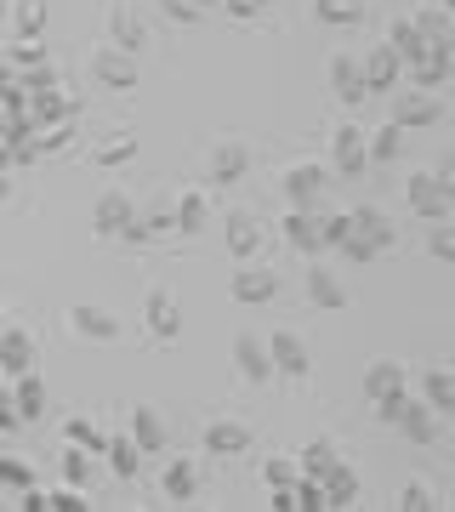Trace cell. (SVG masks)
<instances>
[{
	"label": "cell",
	"instance_id": "cell-36",
	"mask_svg": "<svg viewBox=\"0 0 455 512\" xmlns=\"http://www.w3.org/2000/svg\"><path fill=\"white\" fill-rule=\"evenodd\" d=\"M63 433H69V444H86L91 456H109V444H114V439H103V427H91L86 416H74Z\"/></svg>",
	"mask_w": 455,
	"mask_h": 512
},
{
	"label": "cell",
	"instance_id": "cell-1",
	"mask_svg": "<svg viewBox=\"0 0 455 512\" xmlns=\"http://www.w3.org/2000/svg\"><path fill=\"white\" fill-rule=\"evenodd\" d=\"M404 194H410V211L427 217V222H444V217H450V205H455L450 194H444V183H438V171H416Z\"/></svg>",
	"mask_w": 455,
	"mask_h": 512
},
{
	"label": "cell",
	"instance_id": "cell-5",
	"mask_svg": "<svg viewBox=\"0 0 455 512\" xmlns=\"http://www.w3.org/2000/svg\"><path fill=\"white\" fill-rule=\"evenodd\" d=\"M69 325H74V336H86V342H114V336H120V319H114L109 308H91V302H74Z\"/></svg>",
	"mask_w": 455,
	"mask_h": 512
},
{
	"label": "cell",
	"instance_id": "cell-39",
	"mask_svg": "<svg viewBox=\"0 0 455 512\" xmlns=\"http://www.w3.org/2000/svg\"><path fill=\"white\" fill-rule=\"evenodd\" d=\"M12 29H18V40H35L40 29H46V6H40V0H18V18H12Z\"/></svg>",
	"mask_w": 455,
	"mask_h": 512
},
{
	"label": "cell",
	"instance_id": "cell-15",
	"mask_svg": "<svg viewBox=\"0 0 455 512\" xmlns=\"http://www.w3.org/2000/svg\"><path fill=\"white\" fill-rule=\"evenodd\" d=\"M205 450H211V456H245V450H251V427H239V421H211V427H205Z\"/></svg>",
	"mask_w": 455,
	"mask_h": 512
},
{
	"label": "cell",
	"instance_id": "cell-44",
	"mask_svg": "<svg viewBox=\"0 0 455 512\" xmlns=\"http://www.w3.org/2000/svg\"><path fill=\"white\" fill-rule=\"evenodd\" d=\"M0 478H6V490H35V473H29V467H23V461L18 456H6V461H0Z\"/></svg>",
	"mask_w": 455,
	"mask_h": 512
},
{
	"label": "cell",
	"instance_id": "cell-37",
	"mask_svg": "<svg viewBox=\"0 0 455 512\" xmlns=\"http://www.w3.org/2000/svg\"><path fill=\"white\" fill-rule=\"evenodd\" d=\"M131 154H137V137H131V131H114L109 143H97V154H91V160H97V165H126Z\"/></svg>",
	"mask_w": 455,
	"mask_h": 512
},
{
	"label": "cell",
	"instance_id": "cell-14",
	"mask_svg": "<svg viewBox=\"0 0 455 512\" xmlns=\"http://www.w3.org/2000/svg\"><path fill=\"white\" fill-rule=\"evenodd\" d=\"M131 222H137V211H131L126 194H103L97 211H91V228H97V234H126Z\"/></svg>",
	"mask_w": 455,
	"mask_h": 512
},
{
	"label": "cell",
	"instance_id": "cell-53",
	"mask_svg": "<svg viewBox=\"0 0 455 512\" xmlns=\"http://www.w3.org/2000/svg\"><path fill=\"white\" fill-rule=\"evenodd\" d=\"M342 251H347V256H353V262H370V256L382 251V245H376V239H364V234H359V228H353V239H347Z\"/></svg>",
	"mask_w": 455,
	"mask_h": 512
},
{
	"label": "cell",
	"instance_id": "cell-48",
	"mask_svg": "<svg viewBox=\"0 0 455 512\" xmlns=\"http://www.w3.org/2000/svg\"><path fill=\"white\" fill-rule=\"evenodd\" d=\"M404 410H410V393H387V399H376V416L382 421H393V427H399V416Z\"/></svg>",
	"mask_w": 455,
	"mask_h": 512
},
{
	"label": "cell",
	"instance_id": "cell-55",
	"mask_svg": "<svg viewBox=\"0 0 455 512\" xmlns=\"http://www.w3.org/2000/svg\"><path fill=\"white\" fill-rule=\"evenodd\" d=\"M228 12L234 18H256V12H268V0H228Z\"/></svg>",
	"mask_w": 455,
	"mask_h": 512
},
{
	"label": "cell",
	"instance_id": "cell-18",
	"mask_svg": "<svg viewBox=\"0 0 455 512\" xmlns=\"http://www.w3.org/2000/svg\"><path fill=\"white\" fill-rule=\"evenodd\" d=\"M74 109H80V103H74V97H63V92H35V126L40 131H52V126H69L74 120Z\"/></svg>",
	"mask_w": 455,
	"mask_h": 512
},
{
	"label": "cell",
	"instance_id": "cell-40",
	"mask_svg": "<svg viewBox=\"0 0 455 512\" xmlns=\"http://www.w3.org/2000/svg\"><path fill=\"white\" fill-rule=\"evenodd\" d=\"M416 23H421V35H427V40H450L455 35V18L444 12V6H427Z\"/></svg>",
	"mask_w": 455,
	"mask_h": 512
},
{
	"label": "cell",
	"instance_id": "cell-11",
	"mask_svg": "<svg viewBox=\"0 0 455 512\" xmlns=\"http://www.w3.org/2000/svg\"><path fill=\"white\" fill-rule=\"evenodd\" d=\"M387 393H410V376H404V365H393V359H376V365L364 370V399L376 404V399H387Z\"/></svg>",
	"mask_w": 455,
	"mask_h": 512
},
{
	"label": "cell",
	"instance_id": "cell-21",
	"mask_svg": "<svg viewBox=\"0 0 455 512\" xmlns=\"http://www.w3.org/2000/svg\"><path fill=\"white\" fill-rule=\"evenodd\" d=\"M399 433H404V439H416V444H433V439H438L433 404H427V399H410V410L399 416Z\"/></svg>",
	"mask_w": 455,
	"mask_h": 512
},
{
	"label": "cell",
	"instance_id": "cell-8",
	"mask_svg": "<svg viewBox=\"0 0 455 512\" xmlns=\"http://www.w3.org/2000/svg\"><path fill=\"white\" fill-rule=\"evenodd\" d=\"M273 365H279V376H291V382H302L313 370V359H308V348H302V336H291V330H273Z\"/></svg>",
	"mask_w": 455,
	"mask_h": 512
},
{
	"label": "cell",
	"instance_id": "cell-52",
	"mask_svg": "<svg viewBox=\"0 0 455 512\" xmlns=\"http://www.w3.org/2000/svg\"><path fill=\"white\" fill-rule=\"evenodd\" d=\"M427 245H433L438 262H455V228H433V239H427Z\"/></svg>",
	"mask_w": 455,
	"mask_h": 512
},
{
	"label": "cell",
	"instance_id": "cell-7",
	"mask_svg": "<svg viewBox=\"0 0 455 512\" xmlns=\"http://www.w3.org/2000/svg\"><path fill=\"white\" fill-rule=\"evenodd\" d=\"M285 194H291V211H319V194H325V171H319V165H291V177H285Z\"/></svg>",
	"mask_w": 455,
	"mask_h": 512
},
{
	"label": "cell",
	"instance_id": "cell-43",
	"mask_svg": "<svg viewBox=\"0 0 455 512\" xmlns=\"http://www.w3.org/2000/svg\"><path fill=\"white\" fill-rule=\"evenodd\" d=\"M347 239H353V211H330V217H325V245L342 251Z\"/></svg>",
	"mask_w": 455,
	"mask_h": 512
},
{
	"label": "cell",
	"instance_id": "cell-35",
	"mask_svg": "<svg viewBox=\"0 0 455 512\" xmlns=\"http://www.w3.org/2000/svg\"><path fill=\"white\" fill-rule=\"evenodd\" d=\"M52 57H46V46H35V40H18V46H6V69H18V74H29V69H46Z\"/></svg>",
	"mask_w": 455,
	"mask_h": 512
},
{
	"label": "cell",
	"instance_id": "cell-31",
	"mask_svg": "<svg viewBox=\"0 0 455 512\" xmlns=\"http://www.w3.org/2000/svg\"><path fill=\"white\" fill-rule=\"evenodd\" d=\"M194 490H200V473H194L188 461H171V467H165V495H171V501H194Z\"/></svg>",
	"mask_w": 455,
	"mask_h": 512
},
{
	"label": "cell",
	"instance_id": "cell-25",
	"mask_svg": "<svg viewBox=\"0 0 455 512\" xmlns=\"http://www.w3.org/2000/svg\"><path fill=\"white\" fill-rule=\"evenodd\" d=\"M256 245H262V234H256V222L245 217V211H234V217H228V251H234L239 262H251V256H256Z\"/></svg>",
	"mask_w": 455,
	"mask_h": 512
},
{
	"label": "cell",
	"instance_id": "cell-30",
	"mask_svg": "<svg viewBox=\"0 0 455 512\" xmlns=\"http://www.w3.org/2000/svg\"><path fill=\"white\" fill-rule=\"evenodd\" d=\"M399 148H404V126H399V120L382 126V131H370V160H376V165H393V160H399Z\"/></svg>",
	"mask_w": 455,
	"mask_h": 512
},
{
	"label": "cell",
	"instance_id": "cell-47",
	"mask_svg": "<svg viewBox=\"0 0 455 512\" xmlns=\"http://www.w3.org/2000/svg\"><path fill=\"white\" fill-rule=\"evenodd\" d=\"M86 473H91L86 467V444H74L69 456H63V478H69V484H86Z\"/></svg>",
	"mask_w": 455,
	"mask_h": 512
},
{
	"label": "cell",
	"instance_id": "cell-12",
	"mask_svg": "<svg viewBox=\"0 0 455 512\" xmlns=\"http://www.w3.org/2000/svg\"><path fill=\"white\" fill-rule=\"evenodd\" d=\"M364 160H370V137H364L359 126H342L336 131V171H342V177H359Z\"/></svg>",
	"mask_w": 455,
	"mask_h": 512
},
{
	"label": "cell",
	"instance_id": "cell-28",
	"mask_svg": "<svg viewBox=\"0 0 455 512\" xmlns=\"http://www.w3.org/2000/svg\"><path fill=\"white\" fill-rule=\"evenodd\" d=\"M421 399L433 404V410H455V376L450 370H427L421 376Z\"/></svg>",
	"mask_w": 455,
	"mask_h": 512
},
{
	"label": "cell",
	"instance_id": "cell-20",
	"mask_svg": "<svg viewBox=\"0 0 455 512\" xmlns=\"http://www.w3.org/2000/svg\"><path fill=\"white\" fill-rule=\"evenodd\" d=\"M251 171V154H245V143H222L217 154H211V183H239Z\"/></svg>",
	"mask_w": 455,
	"mask_h": 512
},
{
	"label": "cell",
	"instance_id": "cell-57",
	"mask_svg": "<svg viewBox=\"0 0 455 512\" xmlns=\"http://www.w3.org/2000/svg\"><path fill=\"white\" fill-rule=\"evenodd\" d=\"M438 183H444V194L455 200V160H444V165H438Z\"/></svg>",
	"mask_w": 455,
	"mask_h": 512
},
{
	"label": "cell",
	"instance_id": "cell-34",
	"mask_svg": "<svg viewBox=\"0 0 455 512\" xmlns=\"http://www.w3.org/2000/svg\"><path fill=\"white\" fill-rule=\"evenodd\" d=\"M137 461H143V444H137V439H114V444H109L114 478H137Z\"/></svg>",
	"mask_w": 455,
	"mask_h": 512
},
{
	"label": "cell",
	"instance_id": "cell-59",
	"mask_svg": "<svg viewBox=\"0 0 455 512\" xmlns=\"http://www.w3.org/2000/svg\"><path fill=\"white\" fill-rule=\"evenodd\" d=\"M450 80H455V69H450Z\"/></svg>",
	"mask_w": 455,
	"mask_h": 512
},
{
	"label": "cell",
	"instance_id": "cell-33",
	"mask_svg": "<svg viewBox=\"0 0 455 512\" xmlns=\"http://www.w3.org/2000/svg\"><path fill=\"white\" fill-rule=\"evenodd\" d=\"M109 29H114V46H120V52H131V57H137V52L148 46L143 23L131 18V12H114V23H109Z\"/></svg>",
	"mask_w": 455,
	"mask_h": 512
},
{
	"label": "cell",
	"instance_id": "cell-51",
	"mask_svg": "<svg viewBox=\"0 0 455 512\" xmlns=\"http://www.w3.org/2000/svg\"><path fill=\"white\" fill-rule=\"evenodd\" d=\"M52 507H57V512H86V495H80V484H69V490H52Z\"/></svg>",
	"mask_w": 455,
	"mask_h": 512
},
{
	"label": "cell",
	"instance_id": "cell-9",
	"mask_svg": "<svg viewBox=\"0 0 455 512\" xmlns=\"http://www.w3.org/2000/svg\"><path fill=\"white\" fill-rule=\"evenodd\" d=\"M273 296H279V274H273V268H245V274H234V302L262 308Z\"/></svg>",
	"mask_w": 455,
	"mask_h": 512
},
{
	"label": "cell",
	"instance_id": "cell-56",
	"mask_svg": "<svg viewBox=\"0 0 455 512\" xmlns=\"http://www.w3.org/2000/svg\"><path fill=\"white\" fill-rule=\"evenodd\" d=\"M18 507H23V512H40V507H52V495H40V490H23V495H18Z\"/></svg>",
	"mask_w": 455,
	"mask_h": 512
},
{
	"label": "cell",
	"instance_id": "cell-19",
	"mask_svg": "<svg viewBox=\"0 0 455 512\" xmlns=\"http://www.w3.org/2000/svg\"><path fill=\"white\" fill-rule=\"evenodd\" d=\"M387 40H393V52H399L404 63H410V69H416L421 57H427V46H433V40L421 35V23H416V18H399V23H393V35H387Z\"/></svg>",
	"mask_w": 455,
	"mask_h": 512
},
{
	"label": "cell",
	"instance_id": "cell-49",
	"mask_svg": "<svg viewBox=\"0 0 455 512\" xmlns=\"http://www.w3.org/2000/svg\"><path fill=\"white\" fill-rule=\"evenodd\" d=\"M399 507H404V512H433L438 501H433V495H427V490H421V484H404V495H399Z\"/></svg>",
	"mask_w": 455,
	"mask_h": 512
},
{
	"label": "cell",
	"instance_id": "cell-58",
	"mask_svg": "<svg viewBox=\"0 0 455 512\" xmlns=\"http://www.w3.org/2000/svg\"><path fill=\"white\" fill-rule=\"evenodd\" d=\"M438 6H444V12H450V18H455V0H438Z\"/></svg>",
	"mask_w": 455,
	"mask_h": 512
},
{
	"label": "cell",
	"instance_id": "cell-26",
	"mask_svg": "<svg viewBox=\"0 0 455 512\" xmlns=\"http://www.w3.org/2000/svg\"><path fill=\"white\" fill-rule=\"evenodd\" d=\"M353 228H359L364 239H376V245H393V239H399V228H393V222L382 217V211H376V205H359V211H353Z\"/></svg>",
	"mask_w": 455,
	"mask_h": 512
},
{
	"label": "cell",
	"instance_id": "cell-4",
	"mask_svg": "<svg viewBox=\"0 0 455 512\" xmlns=\"http://www.w3.org/2000/svg\"><path fill=\"white\" fill-rule=\"evenodd\" d=\"M91 74H97L109 92H131V86H137V63H131V52H120V46L91 57Z\"/></svg>",
	"mask_w": 455,
	"mask_h": 512
},
{
	"label": "cell",
	"instance_id": "cell-13",
	"mask_svg": "<svg viewBox=\"0 0 455 512\" xmlns=\"http://www.w3.org/2000/svg\"><path fill=\"white\" fill-rule=\"evenodd\" d=\"M393 120H399L404 131L410 126H438L444 109H438V97H427V92H404L399 103H393Z\"/></svg>",
	"mask_w": 455,
	"mask_h": 512
},
{
	"label": "cell",
	"instance_id": "cell-27",
	"mask_svg": "<svg viewBox=\"0 0 455 512\" xmlns=\"http://www.w3.org/2000/svg\"><path fill=\"white\" fill-rule=\"evenodd\" d=\"M319 484H325L330 507H353V495H359V478H353V467H342V461H336V467H330Z\"/></svg>",
	"mask_w": 455,
	"mask_h": 512
},
{
	"label": "cell",
	"instance_id": "cell-23",
	"mask_svg": "<svg viewBox=\"0 0 455 512\" xmlns=\"http://www.w3.org/2000/svg\"><path fill=\"white\" fill-rule=\"evenodd\" d=\"M0 370H6L12 382H18V376H29V336H23L18 325L0 336Z\"/></svg>",
	"mask_w": 455,
	"mask_h": 512
},
{
	"label": "cell",
	"instance_id": "cell-42",
	"mask_svg": "<svg viewBox=\"0 0 455 512\" xmlns=\"http://www.w3.org/2000/svg\"><path fill=\"white\" fill-rule=\"evenodd\" d=\"M296 501H302V512H325L330 507V495L319 478H296Z\"/></svg>",
	"mask_w": 455,
	"mask_h": 512
},
{
	"label": "cell",
	"instance_id": "cell-10",
	"mask_svg": "<svg viewBox=\"0 0 455 512\" xmlns=\"http://www.w3.org/2000/svg\"><path fill=\"white\" fill-rule=\"evenodd\" d=\"M399 74H404V57L393 52V40H387V46H370V57H364V80H370V92H393Z\"/></svg>",
	"mask_w": 455,
	"mask_h": 512
},
{
	"label": "cell",
	"instance_id": "cell-46",
	"mask_svg": "<svg viewBox=\"0 0 455 512\" xmlns=\"http://www.w3.org/2000/svg\"><path fill=\"white\" fill-rule=\"evenodd\" d=\"M160 6H165V18H171V23H200L205 18L200 0H160Z\"/></svg>",
	"mask_w": 455,
	"mask_h": 512
},
{
	"label": "cell",
	"instance_id": "cell-17",
	"mask_svg": "<svg viewBox=\"0 0 455 512\" xmlns=\"http://www.w3.org/2000/svg\"><path fill=\"white\" fill-rule=\"evenodd\" d=\"M143 319H148V330H154L160 342H177V336H182V313H177V302H171L165 291H154V296H148Z\"/></svg>",
	"mask_w": 455,
	"mask_h": 512
},
{
	"label": "cell",
	"instance_id": "cell-6",
	"mask_svg": "<svg viewBox=\"0 0 455 512\" xmlns=\"http://www.w3.org/2000/svg\"><path fill=\"white\" fill-rule=\"evenodd\" d=\"M234 365H239V376H245V382H273V348L268 342H256V336H239L234 342Z\"/></svg>",
	"mask_w": 455,
	"mask_h": 512
},
{
	"label": "cell",
	"instance_id": "cell-41",
	"mask_svg": "<svg viewBox=\"0 0 455 512\" xmlns=\"http://www.w3.org/2000/svg\"><path fill=\"white\" fill-rule=\"evenodd\" d=\"M330 467H336V450H330V444H308V450H302V473L308 478H325Z\"/></svg>",
	"mask_w": 455,
	"mask_h": 512
},
{
	"label": "cell",
	"instance_id": "cell-50",
	"mask_svg": "<svg viewBox=\"0 0 455 512\" xmlns=\"http://www.w3.org/2000/svg\"><path fill=\"white\" fill-rule=\"evenodd\" d=\"M69 137H74V126H52V131H40L35 137V148L40 154H57V148H69Z\"/></svg>",
	"mask_w": 455,
	"mask_h": 512
},
{
	"label": "cell",
	"instance_id": "cell-16",
	"mask_svg": "<svg viewBox=\"0 0 455 512\" xmlns=\"http://www.w3.org/2000/svg\"><path fill=\"white\" fill-rule=\"evenodd\" d=\"M279 228H285V239H291L296 251H308V256L325 245V217H313V211H291Z\"/></svg>",
	"mask_w": 455,
	"mask_h": 512
},
{
	"label": "cell",
	"instance_id": "cell-22",
	"mask_svg": "<svg viewBox=\"0 0 455 512\" xmlns=\"http://www.w3.org/2000/svg\"><path fill=\"white\" fill-rule=\"evenodd\" d=\"M131 439L143 444V456H160V450H165V427H160V416H154L148 404L131 410Z\"/></svg>",
	"mask_w": 455,
	"mask_h": 512
},
{
	"label": "cell",
	"instance_id": "cell-24",
	"mask_svg": "<svg viewBox=\"0 0 455 512\" xmlns=\"http://www.w3.org/2000/svg\"><path fill=\"white\" fill-rule=\"evenodd\" d=\"M313 18L330 29H353V23H364V6L359 0H313Z\"/></svg>",
	"mask_w": 455,
	"mask_h": 512
},
{
	"label": "cell",
	"instance_id": "cell-32",
	"mask_svg": "<svg viewBox=\"0 0 455 512\" xmlns=\"http://www.w3.org/2000/svg\"><path fill=\"white\" fill-rule=\"evenodd\" d=\"M12 399H18L23 421H40V416H46V387H40L35 376H18V387H12Z\"/></svg>",
	"mask_w": 455,
	"mask_h": 512
},
{
	"label": "cell",
	"instance_id": "cell-54",
	"mask_svg": "<svg viewBox=\"0 0 455 512\" xmlns=\"http://www.w3.org/2000/svg\"><path fill=\"white\" fill-rule=\"evenodd\" d=\"M120 239H126V245H148V239H154V222H148V217H137V222H131V228H126Z\"/></svg>",
	"mask_w": 455,
	"mask_h": 512
},
{
	"label": "cell",
	"instance_id": "cell-38",
	"mask_svg": "<svg viewBox=\"0 0 455 512\" xmlns=\"http://www.w3.org/2000/svg\"><path fill=\"white\" fill-rule=\"evenodd\" d=\"M171 217H177L182 234H200V228H205V200H200V194H182V200L171 205Z\"/></svg>",
	"mask_w": 455,
	"mask_h": 512
},
{
	"label": "cell",
	"instance_id": "cell-3",
	"mask_svg": "<svg viewBox=\"0 0 455 512\" xmlns=\"http://www.w3.org/2000/svg\"><path fill=\"white\" fill-rule=\"evenodd\" d=\"M450 69H455V46H450V40H433V46H427V57L410 69V80H416V92H433V86H444V80H450Z\"/></svg>",
	"mask_w": 455,
	"mask_h": 512
},
{
	"label": "cell",
	"instance_id": "cell-2",
	"mask_svg": "<svg viewBox=\"0 0 455 512\" xmlns=\"http://www.w3.org/2000/svg\"><path fill=\"white\" fill-rule=\"evenodd\" d=\"M330 86H336V97H342L347 109H359L364 97H370V80H364L359 57H347V52H336V63H330Z\"/></svg>",
	"mask_w": 455,
	"mask_h": 512
},
{
	"label": "cell",
	"instance_id": "cell-29",
	"mask_svg": "<svg viewBox=\"0 0 455 512\" xmlns=\"http://www.w3.org/2000/svg\"><path fill=\"white\" fill-rule=\"evenodd\" d=\"M308 296L319 302V308H330V313H342V308H347V291L325 274V268H313V274H308Z\"/></svg>",
	"mask_w": 455,
	"mask_h": 512
},
{
	"label": "cell",
	"instance_id": "cell-45",
	"mask_svg": "<svg viewBox=\"0 0 455 512\" xmlns=\"http://www.w3.org/2000/svg\"><path fill=\"white\" fill-rule=\"evenodd\" d=\"M262 484L268 490H296V467L291 461H262Z\"/></svg>",
	"mask_w": 455,
	"mask_h": 512
}]
</instances>
